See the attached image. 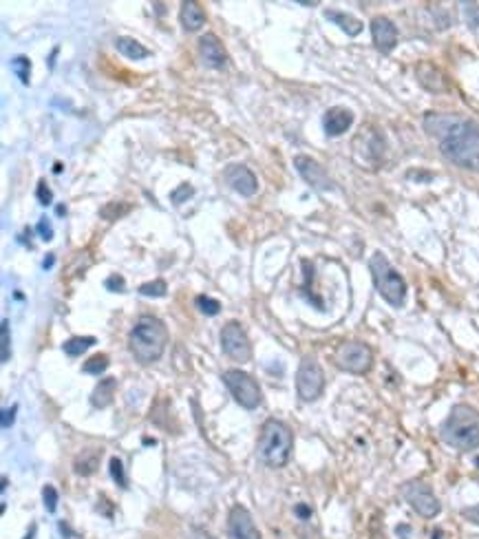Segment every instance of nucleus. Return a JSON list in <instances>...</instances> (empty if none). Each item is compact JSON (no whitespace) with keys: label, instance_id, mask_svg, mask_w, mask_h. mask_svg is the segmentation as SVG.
<instances>
[{"label":"nucleus","instance_id":"nucleus-21","mask_svg":"<svg viewBox=\"0 0 479 539\" xmlns=\"http://www.w3.org/2000/svg\"><path fill=\"white\" fill-rule=\"evenodd\" d=\"M115 49L121 56H126L128 60H144V58L150 56V51L144 45L137 43L135 38H128V36H119L115 40Z\"/></svg>","mask_w":479,"mask_h":539},{"label":"nucleus","instance_id":"nucleus-14","mask_svg":"<svg viewBox=\"0 0 479 539\" xmlns=\"http://www.w3.org/2000/svg\"><path fill=\"white\" fill-rule=\"evenodd\" d=\"M371 38L380 54H391L397 45V27L386 16H375L371 20Z\"/></svg>","mask_w":479,"mask_h":539},{"label":"nucleus","instance_id":"nucleus-44","mask_svg":"<svg viewBox=\"0 0 479 539\" xmlns=\"http://www.w3.org/2000/svg\"><path fill=\"white\" fill-rule=\"evenodd\" d=\"M58 215H67V208H65V206H58Z\"/></svg>","mask_w":479,"mask_h":539},{"label":"nucleus","instance_id":"nucleus-22","mask_svg":"<svg viewBox=\"0 0 479 539\" xmlns=\"http://www.w3.org/2000/svg\"><path fill=\"white\" fill-rule=\"evenodd\" d=\"M100 457H102V451L97 449H86L82 451L78 457H75V473L78 475H93L95 469L100 466Z\"/></svg>","mask_w":479,"mask_h":539},{"label":"nucleus","instance_id":"nucleus-34","mask_svg":"<svg viewBox=\"0 0 479 539\" xmlns=\"http://www.w3.org/2000/svg\"><path fill=\"white\" fill-rule=\"evenodd\" d=\"M36 197H38L40 203H43V206H51V203H54V192H51V188L47 186L45 179H40L38 190H36Z\"/></svg>","mask_w":479,"mask_h":539},{"label":"nucleus","instance_id":"nucleus-1","mask_svg":"<svg viewBox=\"0 0 479 539\" xmlns=\"http://www.w3.org/2000/svg\"><path fill=\"white\" fill-rule=\"evenodd\" d=\"M426 135L435 139L451 164L479 170V124L455 113H426L422 119Z\"/></svg>","mask_w":479,"mask_h":539},{"label":"nucleus","instance_id":"nucleus-6","mask_svg":"<svg viewBox=\"0 0 479 539\" xmlns=\"http://www.w3.org/2000/svg\"><path fill=\"white\" fill-rule=\"evenodd\" d=\"M223 382L230 389L232 398L237 400L243 409H257L263 402V391L259 387V382L254 380V376L241 371V369H228L223 371Z\"/></svg>","mask_w":479,"mask_h":539},{"label":"nucleus","instance_id":"nucleus-39","mask_svg":"<svg viewBox=\"0 0 479 539\" xmlns=\"http://www.w3.org/2000/svg\"><path fill=\"white\" fill-rule=\"evenodd\" d=\"M16 411H18V406L14 404L12 409H5L3 411V429H9V426L14 424V415H16Z\"/></svg>","mask_w":479,"mask_h":539},{"label":"nucleus","instance_id":"nucleus-25","mask_svg":"<svg viewBox=\"0 0 479 539\" xmlns=\"http://www.w3.org/2000/svg\"><path fill=\"white\" fill-rule=\"evenodd\" d=\"M108 356L106 354H95V356H91V358L82 365V371L84 374H91V376H100L102 371H106L108 369Z\"/></svg>","mask_w":479,"mask_h":539},{"label":"nucleus","instance_id":"nucleus-23","mask_svg":"<svg viewBox=\"0 0 479 539\" xmlns=\"http://www.w3.org/2000/svg\"><path fill=\"white\" fill-rule=\"evenodd\" d=\"M9 67H12V73L20 80V84H29V80H32V60L27 56H16L9 60Z\"/></svg>","mask_w":479,"mask_h":539},{"label":"nucleus","instance_id":"nucleus-16","mask_svg":"<svg viewBox=\"0 0 479 539\" xmlns=\"http://www.w3.org/2000/svg\"><path fill=\"white\" fill-rule=\"evenodd\" d=\"M351 124H353V113L344 106H331V108H327V113L323 117L325 133L329 137H338L342 133H347Z\"/></svg>","mask_w":479,"mask_h":539},{"label":"nucleus","instance_id":"nucleus-40","mask_svg":"<svg viewBox=\"0 0 479 539\" xmlns=\"http://www.w3.org/2000/svg\"><path fill=\"white\" fill-rule=\"evenodd\" d=\"M395 533L400 535L402 539H409V535H411V526H397V528H395Z\"/></svg>","mask_w":479,"mask_h":539},{"label":"nucleus","instance_id":"nucleus-5","mask_svg":"<svg viewBox=\"0 0 479 539\" xmlns=\"http://www.w3.org/2000/svg\"><path fill=\"white\" fill-rule=\"evenodd\" d=\"M369 272L380 297L389 305H393V308H402L406 301V283L402 279V274L391 266L389 259L382 252H375L369 259Z\"/></svg>","mask_w":479,"mask_h":539},{"label":"nucleus","instance_id":"nucleus-12","mask_svg":"<svg viewBox=\"0 0 479 539\" xmlns=\"http://www.w3.org/2000/svg\"><path fill=\"white\" fill-rule=\"evenodd\" d=\"M294 168L299 170V175L307 181L312 188H316V190H331L334 188V181L327 175V170H325L316 159H312L309 155L294 157Z\"/></svg>","mask_w":479,"mask_h":539},{"label":"nucleus","instance_id":"nucleus-10","mask_svg":"<svg viewBox=\"0 0 479 539\" xmlns=\"http://www.w3.org/2000/svg\"><path fill=\"white\" fill-rule=\"evenodd\" d=\"M221 349L234 363H248L252 358V343L248 339L243 325L230 321L221 330Z\"/></svg>","mask_w":479,"mask_h":539},{"label":"nucleus","instance_id":"nucleus-18","mask_svg":"<svg viewBox=\"0 0 479 539\" xmlns=\"http://www.w3.org/2000/svg\"><path fill=\"white\" fill-rule=\"evenodd\" d=\"M325 18L334 23L336 27H340L347 36H358L362 32V23L358 18H353L351 14L338 12V9H325Z\"/></svg>","mask_w":479,"mask_h":539},{"label":"nucleus","instance_id":"nucleus-11","mask_svg":"<svg viewBox=\"0 0 479 539\" xmlns=\"http://www.w3.org/2000/svg\"><path fill=\"white\" fill-rule=\"evenodd\" d=\"M228 539H261V533L254 524L246 506H232L228 515Z\"/></svg>","mask_w":479,"mask_h":539},{"label":"nucleus","instance_id":"nucleus-28","mask_svg":"<svg viewBox=\"0 0 479 539\" xmlns=\"http://www.w3.org/2000/svg\"><path fill=\"white\" fill-rule=\"evenodd\" d=\"M166 292H168L166 281H161V279L150 281V283H141V286H139V294H141V297L161 299V297H166Z\"/></svg>","mask_w":479,"mask_h":539},{"label":"nucleus","instance_id":"nucleus-17","mask_svg":"<svg viewBox=\"0 0 479 539\" xmlns=\"http://www.w3.org/2000/svg\"><path fill=\"white\" fill-rule=\"evenodd\" d=\"M179 20L186 32H199L206 25V12H203L201 5L195 3V0H186V3H181Z\"/></svg>","mask_w":479,"mask_h":539},{"label":"nucleus","instance_id":"nucleus-32","mask_svg":"<svg viewBox=\"0 0 479 539\" xmlns=\"http://www.w3.org/2000/svg\"><path fill=\"white\" fill-rule=\"evenodd\" d=\"M43 502H45V508L49 513H56V508H58V491L51 484H47L43 489Z\"/></svg>","mask_w":479,"mask_h":539},{"label":"nucleus","instance_id":"nucleus-3","mask_svg":"<svg viewBox=\"0 0 479 539\" xmlns=\"http://www.w3.org/2000/svg\"><path fill=\"white\" fill-rule=\"evenodd\" d=\"M440 438L457 451L479 449V411L471 404H455L440 426Z\"/></svg>","mask_w":479,"mask_h":539},{"label":"nucleus","instance_id":"nucleus-38","mask_svg":"<svg viewBox=\"0 0 479 539\" xmlns=\"http://www.w3.org/2000/svg\"><path fill=\"white\" fill-rule=\"evenodd\" d=\"M462 515L466 517L468 522H473V524L479 526V504H475V506H471V508H464Z\"/></svg>","mask_w":479,"mask_h":539},{"label":"nucleus","instance_id":"nucleus-13","mask_svg":"<svg viewBox=\"0 0 479 539\" xmlns=\"http://www.w3.org/2000/svg\"><path fill=\"white\" fill-rule=\"evenodd\" d=\"M223 179H226V184L234 190L239 192L241 197H254L259 190V181H257V175L243 164H232L223 170Z\"/></svg>","mask_w":479,"mask_h":539},{"label":"nucleus","instance_id":"nucleus-27","mask_svg":"<svg viewBox=\"0 0 479 539\" xmlns=\"http://www.w3.org/2000/svg\"><path fill=\"white\" fill-rule=\"evenodd\" d=\"M195 305L199 308L201 314H206V317H217V314L221 312V303L217 299L208 297V294H199V297L195 299Z\"/></svg>","mask_w":479,"mask_h":539},{"label":"nucleus","instance_id":"nucleus-43","mask_svg":"<svg viewBox=\"0 0 479 539\" xmlns=\"http://www.w3.org/2000/svg\"><path fill=\"white\" fill-rule=\"evenodd\" d=\"M195 539H215V537L208 535V533H203V531H197V533H195Z\"/></svg>","mask_w":479,"mask_h":539},{"label":"nucleus","instance_id":"nucleus-35","mask_svg":"<svg viewBox=\"0 0 479 539\" xmlns=\"http://www.w3.org/2000/svg\"><path fill=\"white\" fill-rule=\"evenodd\" d=\"M464 14H466V20H468V25H471L473 29H477L479 27V7L477 5H468V3H464Z\"/></svg>","mask_w":479,"mask_h":539},{"label":"nucleus","instance_id":"nucleus-26","mask_svg":"<svg viewBox=\"0 0 479 539\" xmlns=\"http://www.w3.org/2000/svg\"><path fill=\"white\" fill-rule=\"evenodd\" d=\"M12 358V334H9V321L0 325V363H9Z\"/></svg>","mask_w":479,"mask_h":539},{"label":"nucleus","instance_id":"nucleus-37","mask_svg":"<svg viewBox=\"0 0 479 539\" xmlns=\"http://www.w3.org/2000/svg\"><path fill=\"white\" fill-rule=\"evenodd\" d=\"M294 513H296L299 517L303 522H307V520H312V515H314V511H312V506H307V504H296V508H294Z\"/></svg>","mask_w":479,"mask_h":539},{"label":"nucleus","instance_id":"nucleus-42","mask_svg":"<svg viewBox=\"0 0 479 539\" xmlns=\"http://www.w3.org/2000/svg\"><path fill=\"white\" fill-rule=\"evenodd\" d=\"M433 539H446V535H444V531H440V528H435L433 531V535H431Z\"/></svg>","mask_w":479,"mask_h":539},{"label":"nucleus","instance_id":"nucleus-41","mask_svg":"<svg viewBox=\"0 0 479 539\" xmlns=\"http://www.w3.org/2000/svg\"><path fill=\"white\" fill-rule=\"evenodd\" d=\"M54 261H56V259H54V254H49V259H45L43 268H45V270H49L51 266H54Z\"/></svg>","mask_w":479,"mask_h":539},{"label":"nucleus","instance_id":"nucleus-29","mask_svg":"<svg viewBox=\"0 0 479 539\" xmlns=\"http://www.w3.org/2000/svg\"><path fill=\"white\" fill-rule=\"evenodd\" d=\"M128 210H130L128 203H121V206H117V203H106V206L100 210V215L104 217L106 221H115L117 217L126 215Z\"/></svg>","mask_w":479,"mask_h":539},{"label":"nucleus","instance_id":"nucleus-8","mask_svg":"<svg viewBox=\"0 0 479 539\" xmlns=\"http://www.w3.org/2000/svg\"><path fill=\"white\" fill-rule=\"evenodd\" d=\"M325 389V374L318 360L312 356H305L296 371V391L303 402H314L323 395Z\"/></svg>","mask_w":479,"mask_h":539},{"label":"nucleus","instance_id":"nucleus-24","mask_svg":"<svg viewBox=\"0 0 479 539\" xmlns=\"http://www.w3.org/2000/svg\"><path fill=\"white\" fill-rule=\"evenodd\" d=\"M93 345H95L93 336H73L62 345V349L67 356H82L89 347H93Z\"/></svg>","mask_w":479,"mask_h":539},{"label":"nucleus","instance_id":"nucleus-30","mask_svg":"<svg viewBox=\"0 0 479 539\" xmlns=\"http://www.w3.org/2000/svg\"><path fill=\"white\" fill-rule=\"evenodd\" d=\"M110 477L121 486V489H126L128 486V480H126V473H124V464H121L119 457H110Z\"/></svg>","mask_w":479,"mask_h":539},{"label":"nucleus","instance_id":"nucleus-4","mask_svg":"<svg viewBox=\"0 0 479 539\" xmlns=\"http://www.w3.org/2000/svg\"><path fill=\"white\" fill-rule=\"evenodd\" d=\"M294 451V433L283 420H265L259 433L257 455L270 469H283Z\"/></svg>","mask_w":479,"mask_h":539},{"label":"nucleus","instance_id":"nucleus-15","mask_svg":"<svg viewBox=\"0 0 479 539\" xmlns=\"http://www.w3.org/2000/svg\"><path fill=\"white\" fill-rule=\"evenodd\" d=\"M199 56L203 60V65L210 69L221 71L228 67V54L215 34H206L199 38Z\"/></svg>","mask_w":479,"mask_h":539},{"label":"nucleus","instance_id":"nucleus-31","mask_svg":"<svg viewBox=\"0 0 479 539\" xmlns=\"http://www.w3.org/2000/svg\"><path fill=\"white\" fill-rule=\"evenodd\" d=\"M195 195V188H192L190 184H181L179 188H175L170 192V201L175 203V206H179V203H183L188 197Z\"/></svg>","mask_w":479,"mask_h":539},{"label":"nucleus","instance_id":"nucleus-2","mask_svg":"<svg viewBox=\"0 0 479 539\" xmlns=\"http://www.w3.org/2000/svg\"><path fill=\"white\" fill-rule=\"evenodd\" d=\"M168 328L157 317H139L128 334V349L139 365H152L164 356L168 347Z\"/></svg>","mask_w":479,"mask_h":539},{"label":"nucleus","instance_id":"nucleus-19","mask_svg":"<svg viewBox=\"0 0 479 539\" xmlns=\"http://www.w3.org/2000/svg\"><path fill=\"white\" fill-rule=\"evenodd\" d=\"M117 391V378H104L95 385L93 393H91V404L97 406V409H106V406L113 402V395Z\"/></svg>","mask_w":479,"mask_h":539},{"label":"nucleus","instance_id":"nucleus-20","mask_svg":"<svg viewBox=\"0 0 479 539\" xmlns=\"http://www.w3.org/2000/svg\"><path fill=\"white\" fill-rule=\"evenodd\" d=\"M415 73H417V80H420V84L424 89H429V91H444L446 89V82H444V76L437 71L431 62H422L420 67L415 69Z\"/></svg>","mask_w":479,"mask_h":539},{"label":"nucleus","instance_id":"nucleus-7","mask_svg":"<svg viewBox=\"0 0 479 539\" xmlns=\"http://www.w3.org/2000/svg\"><path fill=\"white\" fill-rule=\"evenodd\" d=\"M334 363L342 371L362 376L373 367V352L364 343H342L334 352Z\"/></svg>","mask_w":479,"mask_h":539},{"label":"nucleus","instance_id":"nucleus-36","mask_svg":"<svg viewBox=\"0 0 479 539\" xmlns=\"http://www.w3.org/2000/svg\"><path fill=\"white\" fill-rule=\"evenodd\" d=\"M38 235L43 237V241H51L54 239V228H51V223L47 217H43L38 221Z\"/></svg>","mask_w":479,"mask_h":539},{"label":"nucleus","instance_id":"nucleus-33","mask_svg":"<svg viewBox=\"0 0 479 539\" xmlns=\"http://www.w3.org/2000/svg\"><path fill=\"white\" fill-rule=\"evenodd\" d=\"M104 288H106L108 292L124 294V292H126V281H124V277H119V274H110V277L104 281Z\"/></svg>","mask_w":479,"mask_h":539},{"label":"nucleus","instance_id":"nucleus-9","mask_svg":"<svg viewBox=\"0 0 479 539\" xmlns=\"http://www.w3.org/2000/svg\"><path fill=\"white\" fill-rule=\"evenodd\" d=\"M402 497L411 504V508L417 515L424 517V520H433V517H437L442 511V504L435 497V493L431 491V486L420 482V480L406 482L402 486Z\"/></svg>","mask_w":479,"mask_h":539}]
</instances>
